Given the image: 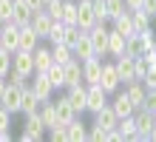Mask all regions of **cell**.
<instances>
[{"mask_svg": "<svg viewBox=\"0 0 156 142\" xmlns=\"http://www.w3.org/2000/svg\"><path fill=\"white\" fill-rule=\"evenodd\" d=\"M108 31L111 28H105V23H94L88 28V40H91V46H94V54L97 57H108Z\"/></svg>", "mask_w": 156, "mask_h": 142, "instance_id": "cell-1", "label": "cell"}, {"mask_svg": "<svg viewBox=\"0 0 156 142\" xmlns=\"http://www.w3.org/2000/svg\"><path fill=\"white\" fill-rule=\"evenodd\" d=\"M29 88L34 91V97H37L40 102H48V100L54 97V85H51L48 77H45V71H34V74H31Z\"/></svg>", "mask_w": 156, "mask_h": 142, "instance_id": "cell-2", "label": "cell"}, {"mask_svg": "<svg viewBox=\"0 0 156 142\" xmlns=\"http://www.w3.org/2000/svg\"><path fill=\"white\" fill-rule=\"evenodd\" d=\"M102 105H108V94H105V88H102L99 82H91V85H85V111L97 114Z\"/></svg>", "mask_w": 156, "mask_h": 142, "instance_id": "cell-3", "label": "cell"}, {"mask_svg": "<svg viewBox=\"0 0 156 142\" xmlns=\"http://www.w3.org/2000/svg\"><path fill=\"white\" fill-rule=\"evenodd\" d=\"M26 131L20 134V139L23 142H40L43 139V134H45V125H43V119H40V114L34 111V114H26Z\"/></svg>", "mask_w": 156, "mask_h": 142, "instance_id": "cell-4", "label": "cell"}, {"mask_svg": "<svg viewBox=\"0 0 156 142\" xmlns=\"http://www.w3.org/2000/svg\"><path fill=\"white\" fill-rule=\"evenodd\" d=\"M133 119H136V139L133 142H148L151 139V131H153V117H151V111H145V108H136L133 111Z\"/></svg>", "mask_w": 156, "mask_h": 142, "instance_id": "cell-5", "label": "cell"}, {"mask_svg": "<svg viewBox=\"0 0 156 142\" xmlns=\"http://www.w3.org/2000/svg\"><path fill=\"white\" fill-rule=\"evenodd\" d=\"M17 37H20V26L14 20H3V28H0V49H6L9 54L17 51Z\"/></svg>", "mask_w": 156, "mask_h": 142, "instance_id": "cell-6", "label": "cell"}, {"mask_svg": "<svg viewBox=\"0 0 156 142\" xmlns=\"http://www.w3.org/2000/svg\"><path fill=\"white\" fill-rule=\"evenodd\" d=\"M99 85L105 88V94H108V97L119 91V85H122V80H119V74H116V65H114V63H102V74H99Z\"/></svg>", "mask_w": 156, "mask_h": 142, "instance_id": "cell-7", "label": "cell"}, {"mask_svg": "<svg viewBox=\"0 0 156 142\" xmlns=\"http://www.w3.org/2000/svg\"><path fill=\"white\" fill-rule=\"evenodd\" d=\"M12 68L26 74V77L31 80V74H34V57H31V51H23V49L12 51Z\"/></svg>", "mask_w": 156, "mask_h": 142, "instance_id": "cell-8", "label": "cell"}, {"mask_svg": "<svg viewBox=\"0 0 156 142\" xmlns=\"http://www.w3.org/2000/svg\"><path fill=\"white\" fill-rule=\"evenodd\" d=\"M62 80H66V82H62V88H71V85H80L82 82V63L77 60V57L62 65Z\"/></svg>", "mask_w": 156, "mask_h": 142, "instance_id": "cell-9", "label": "cell"}, {"mask_svg": "<svg viewBox=\"0 0 156 142\" xmlns=\"http://www.w3.org/2000/svg\"><path fill=\"white\" fill-rule=\"evenodd\" d=\"M51 26H54V20H51V14L45 12V9H40V12L31 14V28H34V34H37L40 40H45V37H48Z\"/></svg>", "mask_w": 156, "mask_h": 142, "instance_id": "cell-10", "label": "cell"}, {"mask_svg": "<svg viewBox=\"0 0 156 142\" xmlns=\"http://www.w3.org/2000/svg\"><path fill=\"white\" fill-rule=\"evenodd\" d=\"M94 23H97V14H94L91 0H80V3H77V26L82 28V31H88Z\"/></svg>", "mask_w": 156, "mask_h": 142, "instance_id": "cell-11", "label": "cell"}, {"mask_svg": "<svg viewBox=\"0 0 156 142\" xmlns=\"http://www.w3.org/2000/svg\"><path fill=\"white\" fill-rule=\"evenodd\" d=\"M20 94H23V88L6 82V91H3V97H0V105H3L6 111H12V114H20Z\"/></svg>", "mask_w": 156, "mask_h": 142, "instance_id": "cell-12", "label": "cell"}, {"mask_svg": "<svg viewBox=\"0 0 156 142\" xmlns=\"http://www.w3.org/2000/svg\"><path fill=\"white\" fill-rule=\"evenodd\" d=\"M114 65H116V74H119V80H122V82L136 80V65H133V57L119 54L116 60H114Z\"/></svg>", "mask_w": 156, "mask_h": 142, "instance_id": "cell-13", "label": "cell"}, {"mask_svg": "<svg viewBox=\"0 0 156 142\" xmlns=\"http://www.w3.org/2000/svg\"><path fill=\"white\" fill-rule=\"evenodd\" d=\"M99 74H102V57H91V60L82 63V82H99Z\"/></svg>", "mask_w": 156, "mask_h": 142, "instance_id": "cell-14", "label": "cell"}, {"mask_svg": "<svg viewBox=\"0 0 156 142\" xmlns=\"http://www.w3.org/2000/svg\"><path fill=\"white\" fill-rule=\"evenodd\" d=\"M116 122H119V117L111 111V105H102V108H99V111L94 114V125H99V128L105 131V134L116 128Z\"/></svg>", "mask_w": 156, "mask_h": 142, "instance_id": "cell-15", "label": "cell"}, {"mask_svg": "<svg viewBox=\"0 0 156 142\" xmlns=\"http://www.w3.org/2000/svg\"><path fill=\"white\" fill-rule=\"evenodd\" d=\"M51 102H54V114H57V122H62V125H68V122L77 117V111L71 108L68 97H57V100H51Z\"/></svg>", "mask_w": 156, "mask_h": 142, "instance_id": "cell-16", "label": "cell"}, {"mask_svg": "<svg viewBox=\"0 0 156 142\" xmlns=\"http://www.w3.org/2000/svg\"><path fill=\"white\" fill-rule=\"evenodd\" d=\"M37 46H40V37L34 34L31 23H29V26H20V37H17V49H23V51H34Z\"/></svg>", "mask_w": 156, "mask_h": 142, "instance_id": "cell-17", "label": "cell"}, {"mask_svg": "<svg viewBox=\"0 0 156 142\" xmlns=\"http://www.w3.org/2000/svg\"><path fill=\"white\" fill-rule=\"evenodd\" d=\"M31 14H34V9L26 3V0H14V6H12V20L17 26H29L31 23Z\"/></svg>", "mask_w": 156, "mask_h": 142, "instance_id": "cell-18", "label": "cell"}, {"mask_svg": "<svg viewBox=\"0 0 156 142\" xmlns=\"http://www.w3.org/2000/svg\"><path fill=\"white\" fill-rule=\"evenodd\" d=\"M125 85V94H128V100H131L133 102V108H142V102H145V94H148V91H145V85L139 82V80H131V82H122Z\"/></svg>", "mask_w": 156, "mask_h": 142, "instance_id": "cell-19", "label": "cell"}, {"mask_svg": "<svg viewBox=\"0 0 156 142\" xmlns=\"http://www.w3.org/2000/svg\"><path fill=\"white\" fill-rule=\"evenodd\" d=\"M111 111L116 114L119 119H122V117H131L136 108H133V102L128 100V94H125V91H116V97H114V102H111Z\"/></svg>", "mask_w": 156, "mask_h": 142, "instance_id": "cell-20", "label": "cell"}, {"mask_svg": "<svg viewBox=\"0 0 156 142\" xmlns=\"http://www.w3.org/2000/svg\"><path fill=\"white\" fill-rule=\"evenodd\" d=\"M66 97H68V102H71V108H74L77 114H82V111H85V82L71 85Z\"/></svg>", "mask_w": 156, "mask_h": 142, "instance_id": "cell-21", "label": "cell"}, {"mask_svg": "<svg viewBox=\"0 0 156 142\" xmlns=\"http://www.w3.org/2000/svg\"><path fill=\"white\" fill-rule=\"evenodd\" d=\"M31 57H34V71H48V65L54 63L51 60V46H37L31 51Z\"/></svg>", "mask_w": 156, "mask_h": 142, "instance_id": "cell-22", "label": "cell"}, {"mask_svg": "<svg viewBox=\"0 0 156 142\" xmlns=\"http://www.w3.org/2000/svg\"><path fill=\"white\" fill-rule=\"evenodd\" d=\"M125 43H128V37L111 28V31H108V57H119V54H125Z\"/></svg>", "mask_w": 156, "mask_h": 142, "instance_id": "cell-23", "label": "cell"}, {"mask_svg": "<svg viewBox=\"0 0 156 142\" xmlns=\"http://www.w3.org/2000/svg\"><path fill=\"white\" fill-rule=\"evenodd\" d=\"M66 131H68V142H85V139H88V128L82 125L80 117L71 119L68 125H66Z\"/></svg>", "mask_w": 156, "mask_h": 142, "instance_id": "cell-24", "label": "cell"}, {"mask_svg": "<svg viewBox=\"0 0 156 142\" xmlns=\"http://www.w3.org/2000/svg\"><path fill=\"white\" fill-rule=\"evenodd\" d=\"M71 51H74V57H77L80 63H85V60H91V57H97V54H94V46H91V40H88V34H82Z\"/></svg>", "mask_w": 156, "mask_h": 142, "instance_id": "cell-25", "label": "cell"}, {"mask_svg": "<svg viewBox=\"0 0 156 142\" xmlns=\"http://www.w3.org/2000/svg\"><path fill=\"white\" fill-rule=\"evenodd\" d=\"M54 100V97H51ZM40 102V108H37V114H40V119H43V125H45V131H51L54 125H57V114H54V102Z\"/></svg>", "mask_w": 156, "mask_h": 142, "instance_id": "cell-26", "label": "cell"}, {"mask_svg": "<svg viewBox=\"0 0 156 142\" xmlns=\"http://www.w3.org/2000/svg\"><path fill=\"white\" fill-rule=\"evenodd\" d=\"M40 108V100L34 97V91L29 88V85H26L23 88V94H20V114H34Z\"/></svg>", "mask_w": 156, "mask_h": 142, "instance_id": "cell-27", "label": "cell"}, {"mask_svg": "<svg viewBox=\"0 0 156 142\" xmlns=\"http://www.w3.org/2000/svg\"><path fill=\"white\" fill-rule=\"evenodd\" d=\"M51 60L60 63V65H66L68 60H74V51H71L66 43H51Z\"/></svg>", "mask_w": 156, "mask_h": 142, "instance_id": "cell-28", "label": "cell"}, {"mask_svg": "<svg viewBox=\"0 0 156 142\" xmlns=\"http://www.w3.org/2000/svg\"><path fill=\"white\" fill-rule=\"evenodd\" d=\"M114 31L125 34V37L136 34V31H133V20H131V12H122L119 17H114Z\"/></svg>", "mask_w": 156, "mask_h": 142, "instance_id": "cell-29", "label": "cell"}, {"mask_svg": "<svg viewBox=\"0 0 156 142\" xmlns=\"http://www.w3.org/2000/svg\"><path fill=\"white\" fill-rule=\"evenodd\" d=\"M116 131H119V134H122L125 139H136V119H133V114H131V117H122V119H119L116 122Z\"/></svg>", "mask_w": 156, "mask_h": 142, "instance_id": "cell-30", "label": "cell"}, {"mask_svg": "<svg viewBox=\"0 0 156 142\" xmlns=\"http://www.w3.org/2000/svg\"><path fill=\"white\" fill-rule=\"evenodd\" d=\"M128 12H131V20H133V31H148L151 28V17L142 9H128Z\"/></svg>", "mask_w": 156, "mask_h": 142, "instance_id": "cell-31", "label": "cell"}, {"mask_svg": "<svg viewBox=\"0 0 156 142\" xmlns=\"http://www.w3.org/2000/svg\"><path fill=\"white\" fill-rule=\"evenodd\" d=\"M66 26H77V3L74 0H62V17H60Z\"/></svg>", "mask_w": 156, "mask_h": 142, "instance_id": "cell-32", "label": "cell"}, {"mask_svg": "<svg viewBox=\"0 0 156 142\" xmlns=\"http://www.w3.org/2000/svg\"><path fill=\"white\" fill-rule=\"evenodd\" d=\"M82 34H85V31H82L80 26H66V34H62V43H66L68 49H74V46H77V40H80Z\"/></svg>", "mask_w": 156, "mask_h": 142, "instance_id": "cell-33", "label": "cell"}, {"mask_svg": "<svg viewBox=\"0 0 156 142\" xmlns=\"http://www.w3.org/2000/svg\"><path fill=\"white\" fill-rule=\"evenodd\" d=\"M45 77L51 80L54 88H62V82H66V80H62V65H60V63H51L48 71H45Z\"/></svg>", "mask_w": 156, "mask_h": 142, "instance_id": "cell-34", "label": "cell"}, {"mask_svg": "<svg viewBox=\"0 0 156 142\" xmlns=\"http://www.w3.org/2000/svg\"><path fill=\"white\" fill-rule=\"evenodd\" d=\"M105 12H108V20H114L122 12H128V6H125V0H105Z\"/></svg>", "mask_w": 156, "mask_h": 142, "instance_id": "cell-35", "label": "cell"}, {"mask_svg": "<svg viewBox=\"0 0 156 142\" xmlns=\"http://www.w3.org/2000/svg\"><path fill=\"white\" fill-rule=\"evenodd\" d=\"M62 34H66V23H62V20H54V26H51V31H48L45 40H48V43H62Z\"/></svg>", "mask_w": 156, "mask_h": 142, "instance_id": "cell-36", "label": "cell"}, {"mask_svg": "<svg viewBox=\"0 0 156 142\" xmlns=\"http://www.w3.org/2000/svg\"><path fill=\"white\" fill-rule=\"evenodd\" d=\"M6 82H9V85H17V88H26V85H29V77H26V74H20V71H14V68H12V71L6 74Z\"/></svg>", "mask_w": 156, "mask_h": 142, "instance_id": "cell-37", "label": "cell"}, {"mask_svg": "<svg viewBox=\"0 0 156 142\" xmlns=\"http://www.w3.org/2000/svg\"><path fill=\"white\" fill-rule=\"evenodd\" d=\"M45 12L51 14V20H60L62 17V0H48L45 3Z\"/></svg>", "mask_w": 156, "mask_h": 142, "instance_id": "cell-38", "label": "cell"}, {"mask_svg": "<svg viewBox=\"0 0 156 142\" xmlns=\"http://www.w3.org/2000/svg\"><path fill=\"white\" fill-rule=\"evenodd\" d=\"M51 142H68V131L62 122H57V125L51 128Z\"/></svg>", "mask_w": 156, "mask_h": 142, "instance_id": "cell-39", "label": "cell"}, {"mask_svg": "<svg viewBox=\"0 0 156 142\" xmlns=\"http://www.w3.org/2000/svg\"><path fill=\"white\" fill-rule=\"evenodd\" d=\"M9 71H12V54L6 49H0V77H6Z\"/></svg>", "mask_w": 156, "mask_h": 142, "instance_id": "cell-40", "label": "cell"}, {"mask_svg": "<svg viewBox=\"0 0 156 142\" xmlns=\"http://www.w3.org/2000/svg\"><path fill=\"white\" fill-rule=\"evenodd\" d=\"M91 6H94L97 23H105V20H108V12H105V0H91Z\"/></svg>", "mask_w": 156, "mask_h": 142, "instance_id": "cell-41", "label": "cell"}, {"mask_svg": "<svg viewBox=\"0 0 156 142\" xmlns=\"http://www.w3.org/2000/svg\"><path fill=\"white\" fill-rule=\"evenodd\" d=\"M139 82L145 85V91H156V68H148V74H145Z\"/></svg>", "mask_w": 156, "mask_h": 142, "instance_id": "cell-42", "label": "cell"}, {"mask_svg": "<svg viewBox=\"0 0 156 142\" xmlns=\"http://www.w3.org/2000/svg\"><path fill=\"white\" fill-rule=\"evenodd\" d=\"M133 65H136V80H142L145 74H148V60H145V57H133Z\"/></svg>", "mask_w": 156, "mask_h": 142, "instance_id": "cell-43", "label": "cell"}, {"mask_svg": "<svg viewBox=\"0 0 156 142\" xmlns=\"http://www.w3.org/2000/svg\"><path fill=\"white\" fill-rule=\"evenodd\" d=\"M0 131H12V111L0 105Z\"/></svg>", "mask_w": 156, "mask_h": 142, "instance_id": "cell-44", "label": "cell"}, {"mask_svg": "<svg viewBox=\"0 0 156 142\" xmlns=\"http://www.w3.org/2000/svg\"><path fill=\"white\" fill-rule=\"evenodd\" d=\"M88 139L91 142H105V131L99 128V125H91L88 128Z\"/></svg>", "mask_w": 156, "mask_h": 142, "instance_id": "cell-45", "label": "cell"}, {"mask_svg": "<svg viewBox=\"0 0 156 142\" xmlns=\"http://www.w3.org/2000/svg\"><path fill=\"white\" fill-rule=\"evenodd\" d=\"M12 6H14V0H0V17L3 20H12Z\"/></svg>", "mask_w": 156, "mask_h": 142, "instance_id": "cell-46", "label": "cell"}, {"mask_svg": "<svg viewBox=\"0 0 156 142\" xmlns=\"http://www.w3.org/2000/svg\"><path fill=\"white\" fill-rule=\"evenodd\" d=\"M142 12L153 20V17H156V0H142Z\"/></svg>", "mask_w": 156, "mask_h": 142, "instance_id": "cell-47", "label": "cell"}, {"mask_svg": "<svg viewBox=\"0 0 156 142\" xmlns=\"http://www.w3.org/2000/svg\"><path fill=\"white\" fill-rule=\"evenodd\" d=\"M142 108H145V111H153V108H156V91H148V94H145Z\"/></svg>", "mask_w": 156, "mask_h": 142, "instance_id": "cell-48", "label": "cell"}, {"mask_svg": "<svg viewBox=\"0 0 156 142\" xmlns=\"http://www.w3.org/2000/svg\"><path fill=\"white\" fill-rule=\"evenodd\" d=\"M145 60H148V65H151V68H156V46H153L151 51H145Z\"/></svg>", "mask_w": 156, "mask_h": 142, "instance_id": "cell-49", "label": "cell"}, {"mask_svg": "<svg viewBox=\"0 0 156 142\" xmlns=\"http://www.w3.org/2000/svg\"><path fill=\"white\" fill-rule=\"evenodd\" d=\"M26 3H29V6L34 9V12H40V9H45V3H43V0H26Z\"/></svg>", "mask_w": 156, "mask_h": 142, "instance_id": "cell-50", "label": "cell"}, {"mask_svg": "<svg viewBox=\"0 0 156 142\" xmlns=\"http://www.w3.org/2000/svg\"><path fill=\"white\" fill-rule=\"evenodd\" d=\"M128 9H142V0H125Z\"/></svg>", "mask_w": 156, "mask_h": 142, "instance_id": "cell-51", "label": "cell"}, {"mask_svg": "<svg viewBox=\"0 0 156 142\" xmlns=\"http://www.w3.org/2000/svg\"><path fill=\"white\" fill-rule=\"evenodd\" d=\"M3 91H6V77H0V97H3Z\"/></svg>", "mask_w": 156, "mask_h": 142, "instance_id": "cell-52", "label": "cell"}, {"mask_svg": "<svg viewBox=\"0 0 156 142\" xmlns=\"http://www.w3.org/2000/svg\"><path fill=\"white\" fill-rule=\"evenodd\" d=\"M151 142H156V125H153V131H151Z\"/></svg>", "mask_w": 156, "mask_h": 142, "instance_id": "cell-53", "label": "cell"}, {"mask_svg": "<svg viewBox=\"0 0 156 142\" xmlns=\"http://www.w3.org/2000/svg\"><path fill=\"white\" fill-rule=\"evenodd\" d=\"M151 117H153V122H156V108H153V111H151Z\"/></svg>", "mask_w": 156, "mask_h": 142, "instance_id": "cell-54", "label": "cell"}, {"mask_svg": "<svg viewBox=\"0 0 156 142\" xmlns=\"http://www.w3.org/2000/svg\"><path fill=\"white\" fill-rule=\"evenodd\" d=\"M0 28H3V17H0Z\"/></svg>", "mask_w": 156, "mask_h": 142, "instance_id": "cell-55", "label": "cell"}, {"mask_svg": "<svg viewBox=\"0 0 156 142\" xmlns=\"http://www.w3.org/2000/svg\"><path fill=\"white\" fill-rule=\"evenodd\" d=\"M43 3H48V0H43Z\"/></svg>", "mask_w": 156, "mask_h": 142, "instance_id": "cell-56", "label": "cell"}]
</instances>
